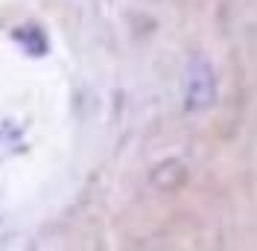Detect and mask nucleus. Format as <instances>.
<instances>
[{
  "instance_id": "f257e3e1",
  "label": "nucleus",
  "mask_w": 257,
  "mask_h": 251,
  "mask_svg": "<svg viewBox=\"0 0 257 251\" xmlns=\"http://www.w3.org/2000/svg\"><path fill=\"white\" fill-rule=\"evenodd\" d=\"M216 102V76L205 59H193L184 73V108L190 114L210 108Z\"/></svg>"
},
{
  "instance_id": "f03ea898",
  "label": "nucleus",
  "mask_w": 257,
  "mask_h": 251,
  "mask_svg": "<svg viewBox=\"0 0 257 251\" xmlns=\"http://www.w3.org/2000/svg\"><path fill=\"white\" fill-rule=\"evenodd\" d=\"M184 181H187V167L178 158H167L149 170V184L161 193H176L184 187Z\"/></svg>"
},
{
  "instance_id": "7ed1b4c3",
  "label": "nucleus",
  "mask_w": 257,
  "mask_h": 251,
  "mask_svg": "<svg viewBox=\"0 0 257 251\" xmlns=\"http://www.w3.org/2000/svg\"><path fill=\"white\" fill-rule=\"evenodd\" d=\"M141 3H158V0H141Z\"/></svg>"
}]
</instances>
